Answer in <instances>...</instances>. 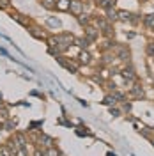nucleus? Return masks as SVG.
I'll use <instances>...</instances> for the list:
<instances>
[{
	"label": "nucleus",
	"instance_id": "f257e3e1",
	"mask_svg": "<svg viewBox=\"0 0 154 156\" xmlns=\"http://www.w3.org/2000/svg\"><path fill=\"white\" fill-rule=\"evenodd\" d=\"M96 27L101 30L105 36H108V37L112 36V25H110V21L106 18H96Z\"/></svg>",
	"mask_w": 154,
	"mask_h": 156
},
{
	"label": "nucleus",
	"instance_id": "f03ea898",
	"mask_svg": "<svg viewBox=\"0 0 154 156\" xmlns=\"http://www.w3.org/2000/svg\"><path fill=\"white\" fill-rule=\"evenodd\" d=\"M115 55L121 60H129L131 58V50L124 46V44H119V46H115Z\"/></svg>",
	"mask_w": 154,
	"mask_h": 156
},
{
	"label": "nucleus",
	"instance_id": "7ed1b4c3",
	"mask_svg": "<svg viewBox=\"0 0 154 156\" xmlns=\"http://www.w3.org/2000/svg\"><path fill=\"white\" fill-rule=\"evenodd\" d=\"M69 11H71L75 16H80V14L83 12V2H82V0H71Z\"/></svg>",
	"mask_w": 154,
	"mask_h": 156
},
{
	"label": "nucleus",
	"instance_id": "20e7f679",
	"mask_svg": "<svg viewBox=\"0 0 154 156\" xmlns=\"http://www.w3.org/2000/svg\"><path fill=\"white\" fill-rule=\"evenodd\" d=\"M129 96H131V98H136V99H142V98L145 96V90H144V87H142L140 83H135L133 87L129 89Z\"/></svg>",
	"mask_w": 154,
	"mask_h": 156
},
{
	"label": "nucleus",
	"instance_id": "39448f33",
	"mask_svg": "<svg viewBox=\"0 0 154 156\" xmlns=\"http://www.w3.org/2000/svg\"><path fill=\"white\" fill-rule=\"evenodd\" d=\"M85 37L92 43V41H96L97 37H99V29H96V27H90V25H87L85 27Z\"/></svg>",
	"mask_w": 154,
	"mask_h": 156
},
{
	"label": "nucleus",
	"instance_id": "423d86ee",
	"mask_svg": "<svg viewBox=\"0 0 154 156\" xmlns=\"http://www.w3.org/2000/svg\"><path fill=\"white\" fill-rule=\"evenodd\" d=\"M121 75H122L126 80H129V82H136V73H135V68H133V66H126Z\"/></svg>",
	"mask_w": 154,
	"mask_h": 156
},
{
	"label": "nucleus",
	"instance_id": "0eeeda50",
	"mask_svg": "<svg viewBox=\"0 0 154 156\" xmlns=\"http://www.w3.org/2000/svg\"><path fill=\"white\" fill-rule=\"evenodd\" d=\"M117 14H119V20H121V21H131L133 16H135V14H131L129 11H126V9H119Z\"/></svg>",
	"mask_w": 154,
	"mask_h": 156
},
{
	"label": "nucleus",
	"instance_id": "6e6552de",
	"mask_svg": "<svg viewBox=\"0 0 154 156\" xmlns=\"http://www.w3.org/2000/svg\"><path fill=\"white\" fill-rule=\"evenodd\" d=\"M97 5H99V7H103V9H110V7H114V5H115V0H99V2H97Z\"/></svg>",
	"mask_w": 154,
	"mask_h": 156
},
{
	"label": "nucleus",
	"instance_id": "1a4fd4ad",
	"mask_svg": "<svg viewBox=\"0 0 154 156\" xmlns=\"http://www.w3.org/2000/svg\"><path fill=\"white\" fill-rule=\"evenodd\" d=\"M69 5H71V0H58L57 2L58 11H69Z\"/></svg>",
	"mask_w": 154,
	"mask_h": 156
},
{
	"label": "nucleus",
	"instance_id": "9d476101",
	"mask_svg": "<svg viewBox=\"0 0 154 156\" xmlns=\"http://www.w3.org/2000/svg\"><path fill=\"white\" fill-rule=\"evenodd\" d=\"M75 43H76L78 46H80V48L82 50H87L89 48V44H90V41H89V39L87 37H80V39H75Z\"/></svg>",
	"mask_w": 154,
	"mask_h": 156
},
{
	"label": "nucleus",
	"instance_id": "9b49d317",
	"mask_svg": "<svg viewBox=\"0 0 154 156\" xmlns=\"http://www.w3.org/2000/svg\"><path fill=\"white\" fill-rule=\"evenodd\" d=\"M106 20H108V21H114V20H119V14H117V11L114 9V7L106 9Z\"/></svg>",
	"mask_w": 154,
	"mask_h": 156
},
{
	"label": "nucleus",
	"instance_id": "f8f14e48",
	"mask_svg": "<svg viewBox=\"0 0 154 156\" xmlns=\"http://www.w3.org/2000/svg\"><path fill=\"white\" fill-rule=\"evenodd\" d=\"M41 5L44 7V9H57V4H55V0H41Z\"/></svg>",
	"mask_w": 154,
	"mask_h": 156
},
{
	"label": "nucleus",
	"instance_id": "ddd939ff",
	"mask_svg": "<svg viewBox=\"0 0 154 156\" xmlns=\"http://www.w3.org/2000/svg\"><path fill=\"white\" fill-rule=\"evenodd\" d=\"M12 20H16L18 23H21V25H29V20L27 18H23V14H19V12H12Z\"/></svg>",
	"mask_w": 154,
	"mask_h": 156
},
{
	"label": "nucleus",
	"instance_id": "4468645a",
	"mask_svg": "<svg viewBox=\"0 0 154 156\" xmlns=\"http://www.w3.org/2000/svg\"><path fill=\"white\" fill-rule=\"evenodd\" d=\"M76 18H78V23H80V25H83V27H87V25L90 23V16H89V14H83V12H82V14L76 16Z\"/></svg>",
	"mask_w": 154,
	"mask_h": 156
},
{
	"label": "nucleus",
	"instance_id": "2eb2a0df",
	"mask_svg": "<svg viewBox=\"0 0 154 156\" xmlns=\"http://www.w3.org/2000/svg\"><path fill=\"white\" fill-rule=\"evenodd\" d=\"M80 62H82V64H89V62H90V53H89V51H87V50H83V51H82V53H80Z\"/></svg>",
	"mask_w": 154,
	"mask_h": 156
},
{
	"label": "nucleus",
	"instance_id": "dca6fc26",
	"mask_svg": "<svg viewBox=\"0 0 154 156\" xmlns=\"http://www.w3.org/2000/svg\"><path fill=\"white\" fill-rule=\"evenodd\" d=\"M144 25L147 29H154V14H147L144 18Z\"/></svg>",
	"mask_w": 154,
	"mask_h": 156
},
{
	"label": "nucleus",
	"instance_id": "f3484780",
	"mask_svg": "<svg viewBox=\"0 0 154 156\" xmlns=\"http://www.w3.org/2000/svg\"><path fill=\"white\" fill-rule=\"evenodd\" d=\"M30 34H32L34 37H37V39H46V34H44L41 29H32L30 30Z\"/></svg>",
	"mask_w": 154,
	"mask_h": 156
},
{
	"label": "nucleus",
	"instance_id": "a211bd4d",
	"mask_svg": "<svg viewBox=\"0 0 154 156\" xmlns=\"http://www.w3.org/2000/svg\"><path fill=\"white\" fill-rule=\"evenodd\" d=\"M115 101H117V99H115V96H114V94H110V96H105V99H103V103H105V105H114Z\"/></svg>",
	"mask_w": 154,
	"mask_h": 156
},
{
	"label": "nucleus",
	"instance_id": "6ab92c4d",
	"mask_svg": "<svg viewBox=\"0 0 154 156\" xmlns=\"http://www.w3.org/2000/svg\"><path fill=\"white\" fill-rule=\"evenodd\" d=\"M46 156H60V153H58V151L55 149V147H51V146H50L48 149H46Z\"/></svg>",
	"mask_w": 154,
	"mask_h": 156
},
{
	"label": "nucleus",
	"instance_id": "aec40b11",
	"mask_svg": "<svg viewBox=\"0 0 154 156\" xmlns=\"http://www.w3.org/2000/svg\"><path fill=\"white\" fill-rule=\"evenodd\" d=\"M48 23L50 27H60V20H57V18H48Z\"/></svg>",
	"mask_w": 154,
	"mask_h": 156
},
{
	"label": "nucleus",
	"instance_id": "412c9836",
	"mask_svg": "<svg viewBox=\"0 0 154 156\" xmlns=\"http://www.w3.org/2000/svg\"><path fill=\"white\" fill-rule=\"evenodd\" d=\"M41 142H43V144H44V146H53V140H51V138H50V136H46V135H43L41 136Z\"/></svg>",
	"mask_w": 154,
	"mask_h": 156
},
{
	"label": "nucleus",
	"instance_id": "4be33fe9",
	"mask_svg": "<svg viewBox=\"0 0 154 156\" xmlns=\"http://www.w3.org/2000/svg\"><path fill=\"white\" fill-rule=\"evenodd\" d=\"M145 51H147V55H149V57H154V43H149V44H147V48H145Z\"/></svg>",
	"mask_w": 154,
	"mask_h": 156
},
{
	"label": "nucleus",
	"instance_id": "5701e85b",
	"mask_svg": "<svg viewBox=\"0 0 154 156\" xmlns=\"http://www.w3.org/2000/svg\"><path fill=\"white\" fill-rule=\"evenodd\" d=\"M11 2L9 0H0V9H9Z\"/></svg>",
	"mask_w": 154,
	"mask_h": 156
},
{
	"label": "nucleus",
	"instance_id": "b1692460",
	"mask_svg": "<svg viewBox=\"0 0 154 156\" xmlns=\"http://www.w3.org/2000/svg\"><path fill=\"white\" fill-rule=\"evenodd\" d=\"M114 96H115V99L117 101H124V94H122V92H119V90H115V92H114Z\"/></svg>",
	"mask_w": 154,
	"mask_h": 156
},
{
	"label": "nucleus",
	"instance_id": "393cba45",
	"mask_svg": "<svg viewBox=\"0 0 154 156\" xmlns=\"http://www.w3.org/2000/svg\"><path fill=\"white\" fill-rule=\"evenodd\" d=\"M110 112H112V115H121V110H119V108H112V110H110Z\"/></svg>",
	"mask_w": 154,
	"mask_h": 156
},
{
	"label": "nucleus",
	"instance_id": "a878e982",
	"mask_svg": "<svg viewBox=\"0 0 154 156\" xmlns=\"http://www.w3.org/2000/svg\"><path fill=\"white\" fill-rule=\"evenodd\" d=\"M129 110H131V105H129V103H126V105H124V112H129Z\"/></svg>",
	"mask_w": 154,
	"mask_h": 156
},
{
	"label": "nucleus",
	"instance_id": "bb28decb",
	"mask_svg": "<svg viewBox=\"0 0 154 156\" xmlns=\"http://www.w3.org/2000/svg\"><path fill=\"white\" fill-rule=\"evenodd\" d=\"M34 156H46V153H41V151H36V154Z\"/></svg>",
	"mask_w": 154,
	"mask_h": 156
},
{
	"label": "nucleus",
	"instance_id": "cd10ccee",
	"mask_svg": "<svg viewBox=\"0 0 154 156\" xmlns=\"http://www.w3.org/2000/svg\"><path fill=\"white\" fill-rule=\"evenodd\" d=\"M151 142H152V147H154V138H152V140H151Z\"/></svg>",
	"mask_w": 154,
	"mask_h": 156
},
{
	"label": "nucleus",
	"instance_id": "c85d7f7f",
	"mask_svg": "<svg viewBox=\"0 0 154 156\" xmlns=\"http://www.w3.org/2000/svg\"><path fill=\"white\" fill-rule=\"evenodd\" d=\"M140 2H142V4H144V2H147V0H140Z\"/></svg>",
	"mask_w": 154,
	"mask_h": 156
},
{
	"label": "nucleus",
	"instance_id": "c756f323",
	"mask_svg": "<svg viewBox=\"0 0 154 156\" xmlns=\"http://www.w3.org/2000/svg\"><path fill=\"white\" fill-rule=\"evenodd\" d=\"M152 32H154V29H152Z\"/></svg>",
	"mask_w": 154,
	"mask_h": 156
}]
</instances>
